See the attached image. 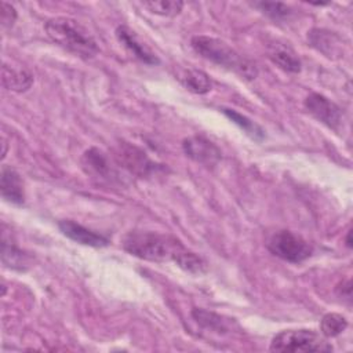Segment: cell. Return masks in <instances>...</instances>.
<instances>
[{"label":"cell","instance_id":"21","mask_svg":"<svg viewBox=\"0 0 353 353\" xmlns=\"http://www.w3.org/2000/svg\"><path fill=\"white\" fill-rule=\"evenodd\" d=\"M321 332L325 336H336L347 327V320L338 313H327L320 323Z\"/></svg>","mask_w":353,"mask_h":353},{"label":"cell","instance_id":"4","mask_svg":"<svg viewBox=\"0 0 353 353\" xmlns=\"http://www.w3.org/2000/svg\"><path fill=\"white\" fill-rule=\"evenodd\" d=\"M272 352H331L332 346L313 330H284L273 336Z\"/></svg>","mask_w":353,"mask_h":353},{"label":"cell","instance_id":"16","mask_svg":"<svg viewBox=\"0 0 353 353\" xmlns=\"http://www.w3.org/2000/svg\"><path fill=\"white\" fill-rule=\"evenodd\" d=\"M1 261L7 268L15 270H25L28 266H30V256L12 243H8L6 236H3L1 243Z\"/></svg>","mask_w":353,"mask_h":353},{"label":"cell","instance_id":"6","mask_svg":"<svg viewBox=\"0 0 353 353\" xmlns=\"http://www.w3.org/2000/svg\"><path fill=\"white\" fill-rule=\"evenodd\" d=\"M305 108L314 119H317L327 127L332 130L339 128L342 123V112L327 97L319 92H312L305 99Z\"/></svg>","mask_w":353,"mask_h":353},{"label":"cell","instance_id":"23","mask_svg":"<svg viewBox=\"0 0 353 353\" xmlns=\"http://www.w3.org/2000/svg\"><path fill=\"white\" fill-rule=\"evenodd\" d=\"M261 11H263L266 15H269L273 19H283L291 14V8L284 3H276V1H259L254 4Z\"/></svg>","mask_w":353,"mask_h":353},{"label":"cell","instance_id":"13","mask_svg":"<svg viewBox=\"0 0 353 353\" xmlns=\"http://www.w3.org/2000/svg\"><path fill=\"white\" fill-rule=\"evenodd\" d=\"M1 81L4 88L15 92H23L32 87L33 76L23 68H14L4 63L1 68Z\"/></svg>","mask_w":353,"mask_h":353},{"label":"cell","instance_id":"2","mask_svg":"<svg viewBox=\"0 0 353 353\" xmlns=\"http://www.w3.org/2000/svg\"><path fill=\"white\" fill-rule=\"evenodd\" d=\"M123 248L134 256L152 262L174 261L183 248L182 243L170 234L156 232H131L123 240Z\"/></svg>","mask_w":353,"mask_h":353},{"label":"cell","instance_id":"17","mask_svg":"<svg viewBox=\"0 0 353 353\" xmlns=\"http://www.w3.org/2000/svg\"><path fill=\"white\" fill-rule=\"evenodd\" d=\"M179 80L185 85V88L194 94H205L211 90V80L208 74L199 69L185 70Z\"/></svg>","mask_w":353,"mask_h":353},{"label":"cell","instance_id":"25","mask_svg":"<svg viewBox=\"0 0 353 353\" xmlns=\"http://www.w3.org/2000/svg\"><path fill=\"white\" fill-rule=\"evenodd\" d=\"M346 244H347V247H352V241H350V232H347V236H346Z\"/></svg>","mask_w":353,"mask_h":353},{"label":"cell","instance_id":"5","mask_svg":"<svg viewBox=\"0 0 353 353\" xmlns=\"http://www.w3.org/2000/svg\"><path fill=\"white\" fill-rule=\"evenodd\" d=\"M268 248L277 258L291 263L303 262L313 252L312 245L302 236L291 230L276 232L269 239Z\"/></svg>","mask_w":353,"mask_h":353},{"label":"cell","instance_id":"20","mask_svg":"<svg viewBox=\"0 0 353 353\" xmlns=\"http://www.w3.org/2000/svg\"><path fill=\"white\" fill-rule=\"evenodd\" d=\"M143 7H146L150 12L159 14L163 17H174L182 11L183 1L178 0H159V1H145Z\"/></svg>","mask_w":353,"mask_h":353},{"label":"cell","instance_id":"8","mask_svg":"<svg viewBox=\"0 0 353 353\" xmlns=\"http://www.w3.org/2000/svg\"><path fill=\"white\" fill-rule=\"evenodd\" d=\"M183 152L192 160L204 165H215L221 160V150L204 137H189L182 142Z\"/></svg>","mask_w":353,"mask_h":353},{"label":"cell","instance_id":"3","mask_svg":"<svg viewBox=\"0 0 353 353\" xmlns=\"http://www.w3.org/2000/svg\"><path fill=\"white\" fill-rule=\"evenodd\" d=\"M190 46L203 58L230 69L247 80H252L258 74L256 66L252 62L243 58L236 50L228 46V43L219 39L211 36H194L190 40Z\"/></svg>","mask_w":353,"mask_h":353},{"label":"cell","instance_id":"9","mask_svg":"<svg viewBox=\"0 0 353 353\" xmlns=\"http://www.w3.org/2000/svg\"><path fill=\"white\" fill-rule=\"evenodd\" d=\"M58 228L59 230L69 237L73 241H77L80 244L84 245H90V247H106L109 244V239L91 230L87 229L85 226L70 221V219H63L58 222Z\"/></svg>","mask_w":353,"mask_h":353},{"label":"cell","instance_id":"22","mask_svg":"<svg viewBox=\"0 0 353 353\" xmlns=\"http://www.w3.org/2000/svg\"><path fill=\"white\" fill-rule=\"evenodd\" d=\"M192 316L199 324H201L207 328L218 330V332L226 330V321L222 320V317L215 313H211V312H207L203 309H193Z\"/></svg>","mask_w":353,"mask_h":353},{"label":"cell","instance_id":"10","mask_svg":"<svg viewBox=\"0 0 353 353\" xmlns=\"http://www.w3.org/2000/svg\"><path fill=\"white\" fill-rule=\"evenodd\" d=\"M116 37L139 61H142L148 65L159 63V58L138 39V36L130 28H127L124 25L117 26Z\"/></svg>","mask_w":353,"mask_h":353},{"label":"cell","instance_id":"14","mask_svg":"<svg viewBox=\"0 0 353 353\" xmlns=\"http://www.w3.org/2000/svg\"><path fill=\"white\" fill-rule=\"evenodd\" d=\"M81 165L87 174L95 175L98 178H110L112 167L108 157L98 148H90L83 153Z\"/></svg>","mask_w":353,"mask_h":353},{"label":"cell","instance_id":"7","mask_svg":"<svg viewBox=\"0 0 353 353\" xmlns=\"http://www.w3.org/2000/svg\"><path fill=\"white\" fill-rule=\"evenodd\" d=\"M117 157L121 161V164H124L125 168H128L131 172L139 176H148L163 168L160 164H156L154 161H152L145 152H142L141 149L130 143L119 145Z\"/></svg>","mask_w":353,"mask_h":353},{"label":"cell","instance_id":"18","mask_svg":"<svg viewBox=\"0 0 353 353\" xmlns=\"http://www.w3.org/2000/svg\"><path fill=\"white\" fill-rule=\"evenodd\" d=\"M174 262L181 269H183L185 272H189L192 274H201L207 270L205 261L201 256L196 255L194 252L186 250L185 247L175 255Z\"/></svg>","mask_w":353,"mask_h":353},{"label":"cell","instance_id":"15","mask_svg":"<svg viewBox=\"0 0 353 353\" xmlns=\"http://www.w3.org/2000/svg\"><path fill=\"white\" fill-rule=\"evenodd\" d=\"M269 58L274 65H277L280 69L285 72H301V61L288 46L285 47L283 44H273L269 50Z\"/></svg>","mask_w":353,"mask_h":353},{"label":"cell","instance_id":"11","mask_svg":"<svg viewBox=\"0 0 353 353\" xmlns=\"http://www.w3.org/2000/svg\"><path fill=\"white\" fill-rule=\"evenodd\" d=\"M0 190L3 199L12 204H23L25 193H23V183L19 174L8 167H1V178H0Z\"/></svg>","mask_w":353,"mask_h":353},{"label":"cell","instance_id":"1","mask_svg":"<svg viewBox=\"0 0 353 353\" xmlns=\"http://www.w3.org/2000/svg\"><path fill=\"white\" fill-rule=\"evenodd\" d=\"M44 29L55 44L80 58L88 59L98 54V44L92 34L73 18H51L46 22Z\"/></svg>","mask_w":353,"mask_h":353},{"label":"cell","instance_id":"12","mask_svg":"<svg viewBox=\"0 0 353 353\" xmlns=\"http://www.w3.org/2000/svg\"><path fill=\"white\" fill-rule=\"evenodd\" d=\"M307 39L316 50H319L328 58L334 55H338V57L341 55L342 40L334 32L324 30V29H313L310 30Z\"/></svg>","mask_w":353,"mask_h":353},{"label":"cell","instance_id":"19","mask_svg":"<svg viewBox=\"0 0 353 353\" xmlns=\"http://www.w3.org/2000/svg\"><path fill=\"white\" fill-rule=\"evenodd\" d=\"M222 112L229 120H232L236 125H239L251 138H254L256 141H261L265 137L263 130L258 124H255L251 119H248L247 116H244V114H241V113H239L233 109H226V108H223Z\"/></svg>","mask_w":353,"mask_h":353},{"label":"cell","instance_id":"24","mask_svg":"<svg viewBox=\"0 0 353 353\" xmlns=\"http://www.w3.org/2000/svg\"><path fill=\"white\" fill-rule=\"evenodd\" d=\"M17 19V11L15 8L6 3V1H1V8H0V22H1V26L3 28H11L14 25Z\"/></svg>","mask_w":353,"mask_h":353}]
</instances>
